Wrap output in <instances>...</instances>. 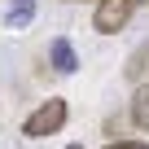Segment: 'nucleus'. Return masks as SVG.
<instances>
[{
	"instance_id": "nucleus-1",
	"label": "nucleus",
	"mask_w": 149,
	"mask_h": 149,
	"mask_svg": "<svg viewBox=\"0 0 149 149\" xmlns=\"http://www.w3.org/2000/svg\"><path fill=\"white\" fill-rule=\"evenodd\" d=\"M66 123H70L66 97H48V101H40V105L22 118V136H26V140H44V136H57Z\"/></svg>"
},
{
	"instance_id": "nucleus-2",
	"label": "nucleus",
	"mask_w": 149,
	"mask_h": 149,
	"mask_svg": "<svg viewBox=\"0 0 149 149\" xmlns=\"http://www.w3.org/2000/svg\"><path fill=\"white\" fill-rule=\"evenodd\" d=\"M132 13H136L132 0H97L92 5V31L97 35H118V31H127Z\"/></svg>"
},
{
	"instance_id": "nucleus-3",
	"label": "nucleus",
	"mask_w": 149,
	"mask_h": 149,
	"mask_svg": "<svg viewBox=\"0 0 149 149\" xmlns=\"http://www.w3.org/2000/svg\"><path fill=\"white\" fill-rule=\"evenodd\" d=\"M48 66H53L57 74H74V70H79V53H74V44H70L66 35H57V40L48 44Z\"/></svg>"
},
{
	"instance_id": "nucleus-4",
	"label": "nucleus",
	"mask_w": 149,
	"mask_h": 149,
	"mask_svg": "<svg viewBox=\"0 0 149 149\" xmlns=\"http://www.w3.org/2000/svg\"><path fill=\"white\" fill-rule=\"evenodd\" d=\"M35 0H9V9H5V26L9 31H26L31 22H35Z\"/></svg>"
},
{
	"instance_id": "nucleus-5",
	"label": "nucleus",
	"mask_w": 149,
	"mask_h": 149,
	"mask_svg": "<svg viewBox=\"0 0 149 149\" xmlns=\"http://www.w3.org/2000/svg\"><path fill=\"white\" fill-rule=\"evenodd\" d=\"M127 118H132V127H140V132L149 136V84H136L132 105H127Z\"/></svg>"
},
{
	"instance_id": "nucleus-6",
	"label": "nucleus",
	"mask_w": 149,
	"mask_h": 149,
	"mask_svg": "<svg viewBox=\"0 0 149 149\" xmlns=\"http://www.w3.org/2000/svg\"><path fill=\"white\" fill-rule=\"evenodd\" d=\"M145 70H149V40L127 57V79H136V84H140V74H145Z\"/></svg>"
},
{
	"instance_id": "nucleus-7",
	"label": "nucleus",
	"mask_w": 149,
	"mask_h": 149,
	"mask_svg": "<svg viewBox=\"0 0 149 149\" xmlns=\"http://www.w3.org/2000/svg\"><path fill=\"white\" fill-rule=\"evenodd\" d=\"M105 149H149V140H110Z\"/></svg>"
},
{
	"instance_id": "nucleus-8",
	"label": "nucleus",
	"mask_w": 149,
	"mask_h": 149,
	"mask_svg": "<svg viewBox=\"0 0 149 149\" xmlns=\"http://www.w3.org/2000/svg\"><path fill=\"white\" fill-rule=\"evenodd\" d=\"M132 5H149V0H132Z\"/></svg>"
},
{
	"instance_id": "nucleus-9",
	"label": "nucleus",
	"mask_w": 149,
	"mask_h": 149,
	"mask_svg": "<svg viewBox=\"0 0 149 149\" xmlns=\"http://www.w3.org/2000/svg\"><path fill=\"white\" fill-rule=\"evenodd\" d=\"M66 149H84V145H66Z\"/></svg>"
},
{
	"instance_id": "nucleus-10",
	"label": "nucleus",
	"mask_w": 149,
	"mask_h": 149,
	"mask_svg": "<svg viewBox=\"0 0 149 149\" xmlns=\"http://www.w3.org/2000/svg\"><path fill=\"white\" fill-rule=\"evenodd\" d=\"M66 5H74V0H66Z\"/></svg>"
}]
</instances>
